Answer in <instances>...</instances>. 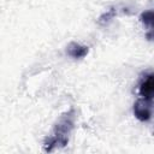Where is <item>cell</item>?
Instances as JSON below:
<instances>
[{
  "instance_id": "1",
  "label": "cell",
  "mask_w": 154,
  "mask_h": 154,
  "mask_svg": "<svg viewBox=\"0 0 154 154\" xmlns=\"http://www.w3.org/2000/svg\"><path fill=\"white\" fill-rule=\"evenodd\" d=\"M75 120H76V111L73 107H71L69 111H66L59 117L51 134L46 137L43 142L45 152H53L54 149L63 148L67 144L69 137L75 128Z\"/></svg>"
},
{
  "instance_id": "2",
  "label": "cell",
  "mask_w": 154,
  "mask_h": 154,
  "mask_svg": "<svg viewBox=\"0 0 154 154\" xmlns=\"http://www.w3.org/2000/svg\"><path fill=\"white\" fill-rule=\"evenodd\" d=\"M152 107H153V99L140 97L134 103V114L141 122H147L152 117Z\"/></svg>"
},
{
  "instance_id": "3",
  "label": "cell",
  "mask_w": 154,
  "mask_h": 154,
  "mask_svg": "<svg viewBox=\"0 0 154 154\" xmlns=\"http://www.w3.org/2000/svg\"><path fill=\"white\" fill-rule=\"evenodd\" d=\"M153 91H154V83H153V73L149 72L142 77L138 84V94L141 97L153 99Z\"/></svg>"
},
{
  "instance_id": "4",
  "label": "cell",
  "mask_w": 154,
  "mask_h": 154,
  "mask_svg": "<svg viewBox=\"0 0 154 154\" xmlns=\"http://www.w3.org/2000/svg\"><path fill=\"white\" fill-rule=\"evenodd\" d=\"M88 53H89V48L87 46H83V45H79L76 42H71L67 46V54L71 58L81 59V58H84Z\"/></svg>"
},
{
  "instance_id": "5",
  "label": "cell",
  "mask_w": 154,
  "mask_h": 154,
  "mask_svg": "<svg viewBox=\"0 0 154 154\" xmlns=\"http://www.w3.org/2000/svg\"><path fill=\"white\" fill-rule=\"evenodd\" d=\"M140 19H141V22H142L146 26H148V29L152 31V28H153V11L149 10V11L143 12V13L141 14Z\"/></svg>"
},
{
  "instance_id": "6",
  "label": "cell",
  "mask_w": 154,
  "mask_h": 154,
  "mask_svg": "<svg viewBox=\"0 0 154 154\" xmlns=\"http://www.w3.org/2000/svg\"><path fill=\"white\" fill-rule=\"evenodd\" d=\"M114 16H116V10H114V8H111L109 11H107L106 13H103V14L99 18V23H100V24H107Z\"/></svg>"
}]
</instances>
